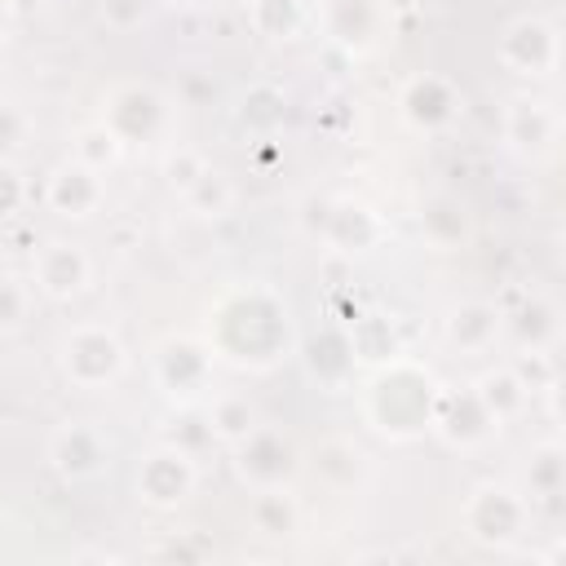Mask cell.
Wrapping results in <instances>:
<instances>
[{
    "mask_svg": "<svg viewBox=\"0 0 566 566\" xmlns=\"http://www.w3.org/2000/svg\"><path fill=\"white\" fill-rule=\"evenodd\" d=\"M80 279H84V261L71 252V248H53L49 256H44V287L49 292H75L80 287Z\"/></svg>",
    "mask_w": 566,
    "mask_h": 566,
    "instance_id": "cell-1",
    "label": "cell"
}]
</instances>
